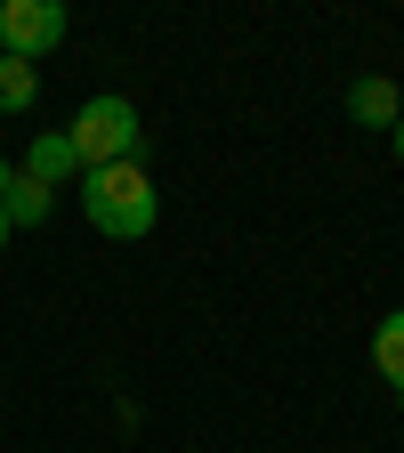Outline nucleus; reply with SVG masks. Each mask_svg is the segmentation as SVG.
I'll return each mask as SVG.
<instances>
[{"mask_svg": "<svg viewBox=\"0 0 404 453\" xmlns=\"http://www.w3.org/2000/svg\"><path fill=\"white\" fill-rule=\"evenodd\" d=\"M41 97V65H25V57H0V113H25Z\"/></svg>", "mask_w": 404, "mask_h": 453, "instance_id": "8", "label": "nucleus"}, {"mask_svg": "<svg viewBox=\"0 0 404 453\" xmlns=\"http://www.w3.org/2000/svg\"><path fill=\"white\" fill-rule=\"evenodd\" d=\"M372 365H380L388 388H404V308H388V316L372 324Z\"/></svg>", "mask_w": 404, "mask_h": 453, "instance_id": "6", "label": "nucleus"}, {"mask_svg": "<svg viewBox=\"0 0 404 453\" xmlns=\"http://www.w3.org/2000/svg\"><path fill=\"white\" fill-rule=\"evenodd\" d=\"M348 113H356L364 130H396V122H404V97H396L388 73H364V81L348 89Z\"/></svg>", "mask_w": 404, "mask_h": 453, "instance_id": "5", "label": "nucleus"}, {"mask_svg": "<svg viewBox=\"0 0 404 453\" xmlns=\"http://www.w3.org/2000/svg\"><path fill=\"white\" fill-rule=\"evenodd\" d=\"M17 170H25V179H41L49 195H65V179H81V154H73V138H65V130H41V138L25 146V162H17Z\"/></svg>", "mask_w": 404, "mask_h": 453, "instance_id": "4", "label": "nucleus"}, {"mask_svg": "<svg viewBox=\"0 0 404 453\" xmlns=\"http://www.w3.org/2000/svg\"><path fill=\"white\" fill-rule=\"evenodd\" d=\"M9 187H17V162H9V154H0V195H9Z\"/></svg>", "mask_w": 404, "mask_h": 453, "instance_id": "9", "label": "nucleus"}, {"mask_svg": "<svg viewBox=\"0 0 404 453\" xmlns=\"http://www.w3.org/2000/svg\"><path fill=\"white\" fill-rule=\"evenodd\" d=\"M9 235H17V226H9V211H0V251H9Z\"/></svg>", "mask_w": 404, "mask_h": 453, "instance_id": "11", "label": "nucleus"}, {"mask_svg": "<svg viewBox=\"0 0 404 453\" xmlns=\"http://www.w3.org/2000/svg\"><path fill=\"white\" fill-rule=\"evenodd\" d=\"M0 211H9V226H41V219L57 211V195H49L41 179H25V170H17V187L0 195Z\"/></svg>", "mask_w": 404, "mask_h": 453, "instance_id": "7", "label": "nucleus"}, {"mask_svg": "<svg viewBox=\"0 0 404 453\" xmlns=\"http://www.w3.org/2000/svg\"><path fill=\"white\" fill-rule=\"evenodd\" d=\"M49 49H65V0H0V57L41 65Z\"/></svg>", "mask_w": 404, "mask_h": 453, "instance_id": "3", "label": "nucleus"}, {"mask_svg": "<svg viewBox=\"0 0 404 453\" xmlns=\"http://www.w3.org/2000/svg\"><path fill=\"white\" fill-rule=\"evenodd\" d=\"M73 154H81V170H113V162H146V122H138V105L130 97H89L81 113H73Z\"/></svg>", "mask_w": 404, "mask_h": 453, "instance_id": "2", "label": "nucleus"}, {"mask_svg": "<svg viewBox=\"0 0 404 453\" xmlns=\"http://www.w3.org/2000/svg\"><path fill=\"white\" fill-rule=\"evenodd\" d=\"M388 146H396V162H404V122H396V130H388Z\"/></svg>", "mask_w": 404, "mask_h": 453, "instance_id": "10", "label": "nucleus"}, {"mask_svg": "<svg viewBox=\"0 0 404 453\" xmlns=\"http://www.w3.org/2000/svg\"><path fill=\"white\" fill-rule=\"evenodd\" d=\"M81 211H89L97 235L138 243V235H154L162 195H154V179H146V162H113V170H81Z\"/></svg>", "mask_w": 404, "mask_h": 453, "instance_id": "1", "label": "nucleus"}, {"mask_svg": "<svg viewBox=\"0 0 404 453\" xmlns=\"http://www.w3.org/2000/svg\"><path fill=\"white\" fill-rule=\"evenodd\" d=\"M396 396H404V388H396Z\"/></svg>", "mask_w": 404, "mask_h": 453, "instance_id": "12", "label": "nucleus"}]
</instances>
